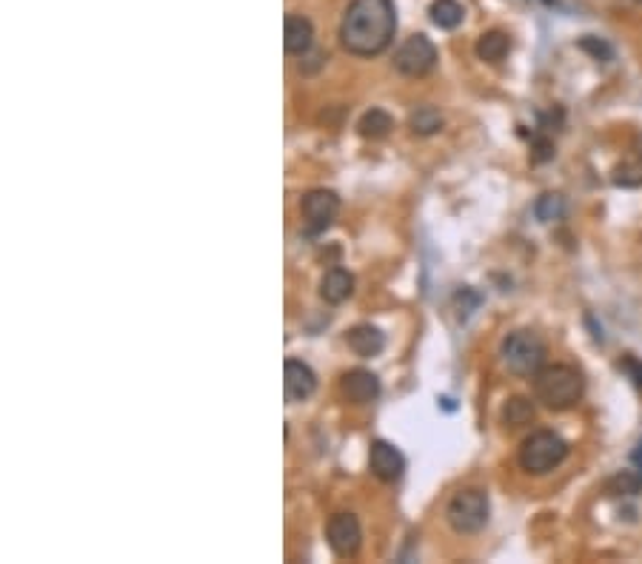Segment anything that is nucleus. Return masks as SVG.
Wrapping results in <instances>:
<instances>
[{
  "mask_svg": "<svg viewBox=\"0 0 642 564\" xmlns=\"http://www.w3.org/2000/svg\"><path fill=\"white\" fill-rule=\"evenodd\" d=\"M397 32L395 0H351L340 21V46L354 58H377Z\"/></svg>",
  "mask_w": 642,
  "mask_h": 564,
  "instance_id": "obj_1",
  "label": "nucleus"
},
{
  "mask_svg": "<svg viewBox=\"0 0 642 564\" xmlns=\"http://www.w3.org/2000/svg\"><path fill=\"white\" fill-rule=\"evenodd\" d=\"M585 393V379L574 365H543L534 374V396L548 411H568L574 408Z\"/></svg>",
  "mask_w": 642,
  "mask_h": 564,
  "instance_id": "obj_2",
  "label": "nucleus"
},
{
  "mask_svg": "<svg viewBox=\"0 0 642 564\" xmlns=\"http://www.w3.org/2000/svg\"><path fill=\"white\" fill-rule=\"evenodd\" d=\"M568 459V442L554 430H534L526 436L520 453H516V462L531 476H545L554 467H560Z\"/></svg>",
  "mask_w": 642,
  "mask_h": 564,
  "instance_id": "obj_3",
  "label": "nucleus"
},
{
  "mask_svg": "<svg viewBox=\"0 0 642 564\" xmlns=\"http://www.w3.org/2000/svg\"><path fill=\"white\" fill-rule=\"evenodd\" d=\"M445 519H449L451 531L460 536H474L479 531H486V524L491 519V502L488 494L479 487H469L454 494V499L445 507Z\"/></svg>",
  "mask_w": 642,
  "mask_h": 564,
  "instance_id": "obj_4",
  "label": "nucleus"
},
{
  "mask_svg": "<svg viewBox=\"0 0 642 564\" xmlns=\"http://www.w3.org/2000/svg\"><path fill=\"white\" fill-rule=\"evenodd\" d=\"M503 362L514 376H534L548 359V345L534 331H514L503 339Z\"/></svg>",
  "mask_w": 642,
  "mask_h": 564,
  "instance_id": "obj_5",
  "label": "nucleus"
},
{
  "mask_svg": "<svg viewBox=\"0 0 642 564\" xmlns=\"http://www.w3.org/2000/svg\"><path fill=\"white\" fill-rule=\"evenodd\" d=\"M437 66V46L425 34H412L395 51V69L405 78H425Z\"/></svg>",
  "mask_w": 642,
  "mask_h": 564,
  "instance_id": "obj_6",
  "label": "nucleus"
},
{
  "mask_svg": "<svg viewBox=\"0 0 642 564\" xmlns=\"http://www.w3.org/2000/svg\"><path fill=\"white\" fill-rule=\"evenodd\" d=\"M300 211H302V220H306V236H317L326 228H331V223L337 220V214H340V197L329 189H314L309 194H302Z\"/></svg>",
  "mask_w": 642,
  "mask_h": 564,
  "instance_id": "obj_7",
  "label": "nucleus"
},
{
  "mask_svg": "<svg viewBox=\"0 0 642 564\" xmlns=\"http://www.w3.org/2000/svg\"><path fill=\"white\" fill-rule=\"evenodd\" d=\"M326 539L334 556L354 559L363 548V527L354 513H334L326 524Z\"/></svg>",
  "mask_w": 642,
  "mask_h": 564,
  "instance_id": "obj_8",
  "label": "nucleus"
},
{
  "mask_svg": "<svg viewBox=\"0 0 642 564\" xmlns=\"http://www.w3.org/2000/svg\"><path fill=\"white\" fill-rule=\"evenodd\" d=\"M283 391H285V402H306V399L314 396L317 391V374L300 359H285L283 365Z\"/></svg>",
  "mask_w": 642,
  "mask_h": 564,
  "instance_id": "obj_9",
  "label": "nucleus"
},
{
  "mask_svg": "<svg viewBox=\"0 0 642 564\" xmlns=\"http://www.w3.org/2000/svg\"><path fill=\"white\" fill-rule=\"evenodd\" d=\"M368 467L380 482H397L405 473V457L391 442L377 439L368 450Z\"/></svg>",
  "mask_w": 642,
  "mask_h": 564,
  "instance_id": "obj_10",
  "label": "nucleus"
},
{
  "mask_svg": "<svg viewBox=\"0 0 642 564\" xmlns=\"http://www.w3.org/2000/svg\"><path fill=\"white\" fill-rule=\"evenodd\" d=\"M340 391L346 396V402L351 405H368L380 396V379L377 374H371L366 368H354L343 376Z\"/></svg>",
  "mask_w": 642,
  "mask_h": 564,
  "instance_id": "obj_11",
  "label": "nucleus"
},
{
  "mask_svg": "<svg viewBox=\"0 0 642 564\" xmlns=\"http://www.w3.org/2000/svg\"><path fill=\"white\" fill-rule=\"evenodd\" d=\"M314 43V26L309 17L302 14H285L283 21V46L289 54L294 58H302V54H309Z\"/></svg>",
  "mask_w": 642,
  "mask_h": 564,
  "instance_id": "obj_12",
  "label": "nucleus"
},
{
  "mask_svg": "<svg viewBox=\"0 0 642 564\" xmlns=\"http://www.w3.org/2000/svg\"><path fill=\"white\" fill-rule=\"evenodd\" d=\"M354 294V277L346 268H331L320 280V300L329 305H343Z\"/></svg>",
  "mask_w": 642,
  "mask_h": 564,
  "instance_id": "obj_13",
  "label": "nucleus"
},
{
  "mask_svg": "<svg viewBox=\"0 0 642 564\" xmlns=\"http://www.w3.org/2000/svg\"><path fill=\"white\" fill-rule=\"evenodd\" d=\"M346 342H349V348L363 359L377 356L386 348V337L380 334V328H374V325H354V328L346 334Z\"/></svg>",
  "mask_w": 642,
  "mask_h": 564,
  "instance_id": "obj_14",
  "label": "nucleus"
},
{
  "mask_svg": "<svg viewBox=\"0 0 642 564\" xmlns=\"http://www.w3.org/2000/svg\"><path fill=\"white\" fill-rule=\"evenodd\" d=\"M508 51H511V38H508L506 32H499V29L486 32L483 38L477 41V58H479V60H486V63H499V60H506V58H508Z\"/></svg>",
  "mask_w": 642,
  "mask_h": 564,
  "instance_id": "obj_15",
  "label": "nucleus"
},
{
  "mask_svg": "<svg viewBox=\"0 0 642 564\" xmlns=\"http://www.w3.org/2000/svg\"><path fill=\"white\" fill-rule=\"evenodd\" d=\"M391 129H395V117L383 112V108H371V112H366L360 123H357V132L366 140H383L391 134Z\"/></svg>",
  "mask_w": 642,
  "mask_h": 564,
  "instance_id": "obj_16",
  "label": "nucleus"
},
{
  "mask_svg": "<svg viewBox=\"0 0 642 564\" xmlns=\"http://www.w3.org/2000/svg\"><path fill=\"white\" fill-rule=\"evenodd\" d=\"M428 17H432V23L440 29H457L466 21V9H462L457 0H434V4L428 6Z\"/></svg>",
  "mask_w": 642,
  "mask_h": 564,
  "instance_id": "obj_17",
  "label": "nucleus"
},
{
  "mask_svg": "<svg viewBox=\"0 0 642 564\" xmlns=\"http://www.w3.org/2000/svg\"><path fill=\"white\" fill-rule=\"evenodd\" d=\"M605 490H609L611 496H637L642 490V467L637 470H619L614 476L605 482Z\"/></svg>",
  "mask_w": 642,
  "mask_h": 564,
  "instance_id": "obj_18",
  "label": "nucleus"
},
{
  "mask_svg": "<svg viewBox=\"0 0 642 564\" xmlns=\"http://www.w3.org/2000/svg\"><path fill=\"white\" fill-rule=\"evenodd\" d=\"M503 422L506 428H523L534 422V405L526 396H511L503 408Z\"/></svg>",
  "mask_w": 642,
  "mask_h": 564,
  "instance_id": "obj_19",
  "label": "nucleus"
},
{
  "mask_svg": "<svg viewBox=\"0 0 642 564\" xmlns=\"http://www.w3.org/2000/svg\"><path fill=\"white\" fill-rule=\"evenodd\" d=\"M412 132L420 137H432L442 129V115L437 112L434 106H420L417 112H412Z\"/></svg>",
  "mask_w": 642,
  "mask_h": 564,
  "instance_id": "obj_20",
  "label": "nucleus"
},
{
  "mask_svg": "<svg viewBox=\"0 0 642 564\" xmlns=\"http://www.w3.org/2000/svg\"><path fill=\"white\" fill-rule=\"evenodd\" d=\"M534 214H537L540 223H554L565 217V197L563 194H543L534 206Z\"/></svg>",
  "mask_w": 642,
  "mask_h": 564,
  "instance_id": "obj_21",
  "label": "nucleus"
},
{
  "mask_svg": "<svg viewBox=\"0 0 642 564\" xmlns=\"http://www.w3.org/2000/svg\"><path fill=\"white\" fill-rule=\"evenodd\" d=\"M614 186L619 189H639L642 186V162H622L614 169Z\"/></svg>",
  "mask_w": 642,
  "mask_h": 564,
  "instance_id": "obj_22",
  "label": "nucleus"
},
{
  "mask_svg": "<svg viewBox=\"0 0 642 564\" xmlns=\"http://www.w3.org/2000/svg\"><path fill=\"white\" fill-rule=\"evenodd\" d=\"M580 49H582V51H591L597 60H611V58H614V49L605 43V41H600V38H582V41H580Z\"/></svg>",
  "mask_w": 642,
  "mask_h": 564,
  "instance_id": "obj_23",
  "label": "nucleus"
},
{
  "mask_svg": "<svg viewBox=\"0 0 642 564\" xmlns=\"http://www.w3.org/2000/svg\"><path fill=\"white\" fill-rule=\"evenodd\" d=\"M619 371L626 374V376L634 382V385L642 391V359H637V356H631V354L622 356V359H619Z\"/></svg>",
  "mask_w": 642,
  "mask_h": 564,
  "instance_id": "obj_24",
  "label": "nucleus"
},
{
  "mask_svg": "<svg viewBox=\"0 0 642 564\" xmlns=\"http://www.w3.org/2000/svg\"><path fill=\"white\" fill-rule=\"evenodd\" d=\"M554 157V143L548 137H534V162H545Z\"/></svg>",
  "mask_w": 642,
  "mask_h": 564,
  "instance_id": "obj_25",
  "label": "nucleus"
},
{
  "mask_svg": "<svg viewBox=\"0 0 642 564\" xmlns=\"http://www.w3.org/2000/svg\"><path fill=\"white\" fill-rule=\"evenodd\" d=\"M631 462L637 465V467H642V439L637 442V448L631 450Z\"/></svg>",
  "mask_w": 642,
  "mask_h": 564,
  "instance_id": "obj_26",
  "label": "nucleus"
},
{
  "mask_svg": "<svg viewBox=\"0 0 642 564\" xmlns=\"http://www.w3.org/2000/svg\"><path fill=\"white\" fill-rule=\"evenodd\" d=\"M637 149H639V152H637V154H639V157H642V137H639V140H637Z\"/></svg>",
  "mask_w": 642,
  "mask_h": 564,
  "instance_id": "obj_27",
  "label": "nucleus"
},
{
  "mask_svg": "<svg viewBox=\"0 0 642 564\" xmlns=\"http://www.w3.org/2000/svg\"><path fill=\"white\" fill-rule=\"evenodd\" d=\"M634 4H637V6H642V0H634Z\"/></svg>",
  "mask_w": 642,
  "mask_h": 564,
  "instance_id": "obj_28",
  "label": "nucleus"
}]
</instances>
